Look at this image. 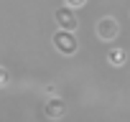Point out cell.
Masks as SVG:
<instances>
[{
  "mask_svg": "<svg viewBox=\"0 0 130 122\" xmlns=\"http://www.w3.org/2000/svg\"><path fill=\"white\" fill-rule=\"evenodd\" d=\"M54 21H56V26H59V28H67V31H77V26H79V18H77L74 8H72V5H67V3H64L61 8H56V10H54Z\"/></svg>",
  "mask_w": 130,
  "mask_h": 122,
  "instance_id": "cell-2",
  "label": "cell"
},
{
  "mask_svg": "<svg viewBox=\"0 0 130 122\" xmlns=\"http://www.w3.org/2000/svg\"><path fill=\"white\" fill-rule=\"evenodd\" d=\"M61 112H64V102L59 97H54V99L46 102V117H59Z\"/></svg>",
  "mask_w": 130,
  "mask_h": 122,
  "instance_id": "cell-5",
  "label": "cell"
},
{
  "mask_svg": "<svg viewBox=\"0 0 130 122\" xmlns=\"http://www.w3.org/2000/svg\"><path fill=\"white\" fill-rule=\"evenodd\" d=\"M125 61H127V51H125V48L115 46V48L107 51V64H110V66H125Z\"/></svg>",
  "mask_w": 130,
  "mask_h": 122,
  "instance_id": "cell-4",
  "label": "cell"
},
{
  "mask_svg": "<svg viewBox=\"0 0 130 122\" xmlns=\"http://www.w3.org/2000/svg\"><path fill=\"white\" fill-rule=\"evenodd\" d=\"M5 84H8V71L0 66V87H5Z\"/></svg>",
  "mask_w": 130,
  "mask_h": 122,
  "instance_id": "cell-7",
  "label": "cell"
},
{
  "mask_svg": "<svg viewBox=\"0 0 130 122\" xmlns=\"http://www.w3.org/2000/svg\"><path fill=\"white\" fill-rule=\"evenodd\" d=\"M67 5H72V8H82V5H87V0H64Z\"/></svg>",
  "mask_w": 130,
  "mask_h": 122,
  "instance_id": "cell-6",
  "label": "cell"
},
{
  "mask_svg": "<svg viewBox=\"0 0 130 122\" xmlns=\"http://www.w3.org/2000/svg\"><path fill=\"white\" fill-rule=\"evenodd\" d=\"M117 33H120V23H117L115 18H102V21L97 23V38H102V41H115Z\"/></svg>",
  "mask_w": 130,
  "mask_h": 122,
  "instance_id": "cell-3",
  "label": "cell"
},
{
  "mask_svg": "<svg viewBox=\"0 0 130 122\" xmlns=\"http://www.w3.org/2000/svg\"><path fill=\"white\" fill-rule=\"evenodd\" d=\"M54 46H56V51L64 53V56H74L77 48H79V43H77V38H74V31H67V28H59V31L54 33Z\"/></svg>",
  "mask_w": 130,
  "mask_h": 122,
  "instance_id": "cell-1",
  "label": "cell"
}]
</instances>
